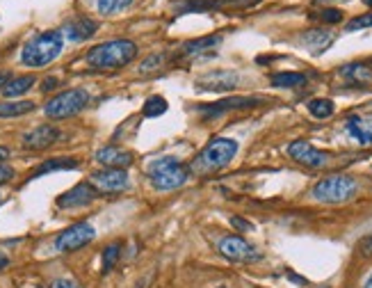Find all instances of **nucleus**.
I'll use <instances>...</instances> for the list:
<instances>
[{"mask_svg": "<svg viewBox=\"0 0 372 288\" xmlns=\"http://www.w3.org/2000/svg\"><path fill=\"white\" fill-rule=\"evenodd\" d=\"M364 5H366V7H372V0H364Z\"/></svg>", "mask_w": 372, "mask_h": 288, "instance_id": "37998d69", "label": "nucleus"}, {"mask_svg": "<svg viewBox=\"0 0 372 288\" xmlns=\"http://www.w3.org/2000/svg\"><path fill=\"white\" fill-rule=\"evenodd\" d=\"M231 222H233V227H238V229H251V224L249 222H242L240 217H231Z\"/></svg>", "mask_w": 372, "mask_h": 288, "instance_id": "4c0bfd02", "label": "nucleus"}, {"mask_svg": "<svg viewBox=\"0 0 372 288\" xmlns=\"http://www.w3.org/2000/svg\"><path fill=\"white\" fill-rule=\"evenodd\" d=\"M316 18H320L322 23H340L342 21V12H340V9H336V7H327V9H322Z\"/></svg>", "mask_w": 372, "mask_h": 288, "instance_id": "c756f323", "label": "nucleus"}, {"mask_svg": "<svg viewBox=\"0 0 372 288\" xmlns=\"http://www.w3.org/2000/svg\"><path fill=\"white\" fill-rule=\"evenodd\" d=\"M94 236L96 232L90 222H78L73 227L64 229V232L57 236L55 247L60 249V252H76V249H83L85 245H90Z\"/></svg>", "mask_w": 372, "mask_h": 288, "instance_id": "6e6552de", "label": "nucleus"}, {"mask_svg": "<svg viewBox=\"0 0 372 288\" xmlns=\"http://www.w3.org/2000/svg\"><path fill=\"white\" fill-rule=\"evenodd\" d=\"M220 44H222V35H208V37H201V40L185 42L183 48H181V55L194 57V55H201V53L212 51V48L220 46Z\"/></svg>", "mask_w": 372, "mask_h": 288, "instance_id": "a211bd4d", "label": "nucleus"}, {"mask_svg": "<svg viewBox=\"0 0 372 288\" xmlns=\"http://www.w3.org/2000/svg\"><path fill=\"white\" fill-rule=\"evenodd\" d=\"M7 80H9V73H7V71H0V92H3V88L7 85Z\"/></svg>", "mask_w": 372, "mask_h": 288, "instance_id": "58836bf2", "label": "nucleus"}, {"mask_svg": "<svg viewBox=\"0 0 372 288\" xmlns=\"http://www.w3.org/2000/svg\"><path fill=\"white\" fill-rule=\"evenodd\" d=\"M0 204H3V197H0Z\"/></svg>", "mask_w": 372, "mask_h": 288, "instance_id": "49530a36", "label": "nucleus"}, {"mask_svg": "<svg viewBox=\"0 0 372 288\" xmlns=\"http://www.w3.org/2000/svg\"><path fill=\"white\" fill-rule=\"evenodd\" d=\"M51 288H83V286L73 280H55Z\"/></svg>", "mask_w": 372, "mask_h": 288, "instance_id": "c9c22d12", "label": "nucleus"}, {"mask_svg": "<svg viewBox=\"0 0 372 288\" xmlns=\"http://www.w3.org/2000/svg\"><path fill=\"white\" fill-rule=\"evenodd\" d=\"M347 133L354 140H359V144H366V147H368V144H372V131L359 117H349L347 119Z\"/></svg>", "mask_w": 372, "mask_h": 288, "instance_id": "b1692460", "label": "nucleus"}, {"mask_svg": "<svg viewBox=\"0 0 372 288\" xmlns=\"http://www.w3.org/2000/svg\"><path fill=\"white\" fill-rule=\"evenodd\" d=\"M35 85V76H18V78H9L7 85L3 88V94L9 101L16 99V96H23L28 90Z\"/></svg>", "mask_w": 372, "mask_h": 288, "instance_id": "412c9836", "label": "nucleus"}, {"mask_svg": "<svg viewBox=\"0 0 372 288\" xmlns=\"http://www.w3.org/2000/svg\"><path fill=\"white\" fill-rule=\"evenodd\" d=\"M270 83L279 90H292V88H301V85H306V76L299 73V71H281V73H274L270 78Z\"/></svg>", "mask_w": 372, "mask_h": 288, "instance_id": "aec40b11", "label": "nucleus"}, {"mask_svg": "<svg viewBox=\"0 0 372 288\" xmlns=\"http://www.w3.org/2000/svg\"><path fill=\"white\" fill-rule=\"evenodd\" d=\"M325 288H329V286H325Z\"/></svg>", "mask_w": 372, "mask_h": 288, "instance_id": "de8ad7c7", "label": "nucleus"}, {"mask_svg": "<svg viewBox=\"0 0 372 288\" xmlns=\"http://www.w3.org/2000/svg\"><path fill=\"white\" fill-rule=\"evenodd\" d=\"M96 197H99V190H96L92 184H78L71 190H66L64 195H60L57 206L60 208H80V206L92 204Z\"/></svg>", "mask_w": 372, "mask_h": 288, "instance_id": "ddd939ff", "label": "nucleus"}, {"mask_svg": "<svg viewBox=\"0 0 372 288\" xmlns=\"http://www.w3.org/2000/svg\"><path fill=\"white\" fill-rule=\"evenodd\" d=\"M318 3H331V0H318Z\"/></svg>", "mask_w": 372, "mask_h": 288, "instance_id": "c03bdc74", "label": "nucleus"}, {"mask_svg": "<svg viewBox=\"0 0 372 288\" xmlns=\"http://www.w3.org/2000/svg\"><path fill=\"white\" fill-rule=\"evenodd\" d=\"M334 110H336V105H334V101H329V99H313L308 103V112L316 119H329L331 114H334Z\"/></svg>", "mask_w": 372, "mask_h": 288, "instance_id": "a878e982", "label": "nucleus"}, {"mask_svg": "<svg viewBox=\"0 0 372 288\" xmlns=\"http://www.w3.org/2000/svg\"><path fill=\"white\" fill-rule=\"evenodd\" d=\"M121 258V245L119 243H112V245H107L103 249V275H107L112 270V268L116 265V261Z\"/></svg>", "mask_w": 372, "mask_h": 288, "instance_id": "cd10ccee", "label": "nucleus"}, {"mask_svg": "<svg viewBox=\"0 0 372 288\" xmlns=\"http://www.w3.org/2000/svg\"><path fill=\"white\" fill-rule=\"evenodd\" d=\"M220 7H251L260 0H217Z\"/></svg>", "mask_w": 372, "mask_h": 288, "instance_id": "473e14b6", "label": "nucleus"}, {"mask_svg": "<svg viewBox=\"0 0 372 288\" xmlns=\"http://www.w3.org/2000/svg\"><path fill=\"white\" fill-rule=\"evenodd\" d=\"M356 252H359L361 256H372V234L361 240L359 247H356Z\"/></svg>", "mask_w": 372, "mask_h": 288, "instance_id": "72a5a7b5", "label": "nucleus"}, {"mask_svg": "<svg viewBox=\"0 0 372 288\" xmlns=\"http://www.w3.org/2000/svg\"><path fill=\"white\" fill-rule=\"evenodd\" d=\"M137 57V44L131 40H114V42H105L94 46L90 53H87V64L92 69H101V71H110V69H121V66H128Z\"/></svg>", "mask_w": 372, "mask_h": 288, "instance_id": "f257e3e1", "label": "nucleus"}, {"mask_svg": "<svg viewBox=\"0 0 372 288\" xmlns=\"http://www.w3.org/2000/svg\"><path fill=\"white\" fill-rule=\"evenodd\" d=\"M356 190H359L356 179L347 174H334L318 181L316 188H313V197L322 201V204H345V201L356 195Z\"/></svg>", "mask_w": 372, "mask_h": 288, "instance_id": "39448f33", "label": "nucleus"}, {"mask_svg": "<svg viewBox=\"0 0 372 288\" xmlns=\"http://www.w3.org/2000/svg\"><path fill=\"white\" fill-rule=\"evenodd\" d=\"M340 76L345 78L349 85H368L372 80V71L368 69L366 64H347V66H342L340 69Z\"/></svg>", "mask_w": 372, "mask_h": 288, "instance_id": "6ab92c4d", "label": "nucleus"}, {"mask_svg": "<svg viewBox=\"0 0 372 288\" xmlns=\"http://www.w3.org/2000/svg\"><path fill=\"white\" fill-rule=\"evenodd\" d=\"M176 12H208V9H220L217 0H181L179 5H174Z\"/></svg>", "mask_w": 372, "mask_h": 288, "instance_id": "393cba45", "label": "nucleus"}, {"mask_svg": "<svg viewBox=\"0 0 372 288\" xmlns=\"http://www.w3.org/2000/svg\"><path fill=\"white\" fill-rule=\"evenodd\" d=\"M220 254L224 258H229L233 263H253V261H260V254L258 249L249 245L247 240L240 238V236H227L220 240Z\"/></svg>", "mask_w": 372, "mask_h": 288, "instance_id": "0eeeda50", "label": "nucleus"}, {"mask_svg": "<svg viewBox=\"0 0 372 288\" xmlns=\"http://www.w3.org/2000/svg\"><path fill=\"white\" fill-rule=\"evenodd\" d=\"M76 167H78L76 158H51V160L42 162V165L32 172V176L51 174V172H60V169H76Z\"/></svg>", "mask_w": 372, "mask_h": 288, "instance_id": "4be33fe9", "label": "nucleus"}, {"mask_svg": "<svg viewBox=\"0 0 372 288\" xmlns=\"http://www.w3.org/2000/svg\"><path fill=\"white\" fill-rule=\"evenodd\" d=\"M215 288H227V286H215Z\"/></svg>", "mask_w": 372, "mask_h": 288, "instance_id": "a18cd8bd", "label": "nucleus"}, {"mask_svg": "<svg viewBox=\"0 0 372 288\" xmlns=\"http://www.w3.org/2000/svg\"><path fill=\"white\" fill-rule=\"evenodd\" d=\"M53 88H57V78H46V80L42 83V90H44V92H51Z\"/></svg>", "mask_w": 372, "mask_h": 288, "instance_id": "e433bc0d", "label": "nucleus"}, {"mask_svg": "<svg viewBox=\"0 0 372 288\" xmlns=\"http://www.w3.org/2000/svg\"><path fill=\"white\" fill-rule=\"evenodd\" d=\"M35 110L32 101H5L0 103V117H21Z\"/></svg>", "mask_w": 372, "mask_h": 288, "instance_id": "5701e85b", "label": "nucleus"}, {"mask_svg": "<svg viewBox=\"0 0 372 288\" xmlns=\"http://www.w3.org/2000/svg\"><path fill=\"white\" fill-rule=\"evenodd\" d=\"M90 184L101 192H121L128 188V172L121 167H103L94 172Z\"/></svg>", "mask_w": 372, "mask_h": 288, "instance_id": "9b49d317", "label": "nucleus"}, {"mask_svg": "<svg viewBox=\"0 0 372 288\" xmlns=\"http://www.w3.org/2000/svg\"><path fill=\"white\" fill-rule=\"evenodd\" d=\"M133 0H99L96 7H99V14L107 16V14H114V12H121V9L131 7Z\"/></svg>", "mask_w": 372, "mask_h": 288, "instance_id": "c85d7f7f", "label": "nucleus"}, {"mask_svg": "<svg viewBox=\"0 0 372 288\" xmlns=\"http://www.w3.org/2000/svg\"><path fill=\"white\" fill-rule=\"evenodd\" d=\"M87 103H90V94L80 88H76V90H66V92H60L57 96H53V99L44 105V112H46V117H51V119H68V117H73V114L83 112L87 108Z\"/></svg>", "mask_w": 372, "mask_h": 288, "instance_id": "423d86ee", "label": "nucleus"}, {"mask_svg": "<svg viewBox=\"0 0 372 288\" xmlns=\"http://www.w3.org/2000/svg\"><path fill=\"white\" fill-rule=\"evenodd\" d=\"M9 265V258L3 254V252H0V270H5V268Z\"/></svg>", "mask_w": 372, "mask_h": 288, "instance_id": "ea45409f", "label": "nucleus"}, {"mask_svg": "<svg viewBox=\"0 0 372 288\" xmlns=\"http://www.w3.org/2000/svg\"><path fill=\"white\" fill-rule=\"evenodd\" d=\"M240 83V76L236 71H229V69H217V71H208L199 76L194 80V88L201 90V92H231L236 90Z\"/></svg>", "mask_w": 372, "mask_h": 288, "instance_id": "1a4fd4ad", "label": "nucleus"}, {"mask_svg": "<svg viewBox=\"0 0 372 288\" xmlns=\"http://www.w3.org/2000/svg\"><path fill=\"white\" fill-rule=\"evenodd\" d=\"M167 101L162 99V96H151V99H146L144 103V117H160V114L167 112Z\"/></svg>", "mask_w": 372, "mask_h": 288, "instance_id": "bb28decb", "label": "nucleus"}, {"mask_svg": "<svg viewBox=\"0 0 372 288\" xmlns=\"http://www.w3.org/2000/svg\"><path fill=\"white\" fill-rule=\"evenodd\" d=\"M288 156H290L292 160H297L299 165L311 167V169H320V167H325L327 162H329V153L316 149V147H313V144L306 142V140L292 142L290 147H288Z\"/></svg>", "mask_w": 372, "mask_h": 288, "instance_id": "9d476101", "label": "nucleus"}, {"mask_svg": "<svg viewBox=\"0 0 372 288\" xmlns=\"http://www.w3.org/2000/svg\"><path fill=\"white\" fill-rule=\"evenodd\" d=\"M164 62V55L162 53H155V55H151V57H146V60L140 64V71H151V69H155V66H160Z\"/></svg>", "mask_w": 372, "mask_h": 288, "instance_id": "2f4dec72", "label": "nucleus"}, {"mask_svg": "<svg viewBox=\"0 0 372 288\" xmlns=\"http://www.w3.org/2000/svg\"><path fill=\"white\" fill-rule=\"evenodd\" d=\"M146 176H149L151 186L155 190H176L185 186V181L190 176V167L183 165L179 158H172V156H164L149 162V167H146Z\"/></svg>", "mask_w": 372, "mask_h": 288, "instance_id": "20e7f679", "label": "nucleus"}, {"mask_svg": "<svg viewBox=\"0 0 372 288\" xmlns=\"http://www.w3.org/2000/svg\"><path fill=\"white\" fill-rule=\"evenodd\" d=\"M94 158L103 167H121V169H126L133 162V153L124 151L119 147H103L101 151H96Z\"/></svg>", "mask_w": 372, "mask_h": 288, "instance_id": "f3484780", "label": "nucleus"}, {"mask_svg": "<svg viewBox=\"0 0 372 288\" xmlns=\"http://www.w3.org/2000/svg\"><path fill=\"white\" fill-rule=\"evenodd\" d=\"M12 179H14V169L9 167V165H3V162H0V186L7 184V181H12Z\"/></svg>", "mask_w": 372, "mask_h": 288, "instance_id": "f704fd0d", "label": "nucleus"}, {"mask_svg": "<svg viewBox=\"0 0 372 288\" xmlns=\"http://www.w3.org/2000/svg\"><path fill=\"white\" fill-rule=\"evenodd\" d=\"M62 44H64V37L57 30H48V32L37 35L23 46L21 62L25 66H32V69L51 64L53 60H57V55L62 53Z\"/></svg>", "mask_w": 372, "mask_h": 288, "instance_id": "7ed1b4c3", "label": "nucleus"}, {"mask_svg": "<svg viewBox=\"0 0 372 288\" xmlns=\"http://www.w3.org/2000/svg\"><path fill=\"white\" fill-rule=\"evenodd\" d=\"M7 158H9V151H7L5 147H0V162L7 160Z\"/></svg>", "mask_w": 372, "mask_h": 288, "instance_id": "a19ab883", "label": "nucleus"}, {"mask_svg": "<svg viewBox=\"0 0 372 288\" xmlns=\"http://www.w3.org/2000/svg\"><path fill=\"white\" fill-rule=\"evenodd\" d=\"M361 28H372V14L356 16L347 23V30H361Z\"/></svg>", "mask_w": 372, "mask_h": 288, "instance_id": "7c9ffc66", "label": "nucleus"}, {"mask_svg": "<svg viewBox=\"0 0 372 288\" xmlns=\"http://www.w3.org/2000/svg\"><path fill=\"white\" fill-rule=\"evenodd\" d=\"M364 288H372V275H370V277H368V282H366V284H364Z\"/></svg>", "mask_w": 372, "mask_h": 288, "instance_id": "79ce46f5", "label": "nucleus"}, {"mask_svg": "<svg viewBox=\"0 0 372 288\" xmlns=\"http://www.w3.org/2000/svg\"><path fill=\"white\" fill-rule=\"evenodd\" d=\"M238 153V142L231 138H215L199 151V156L192 160L190 172L199 176L212 174L229 165Z\"/></svg>", "mask_w": 372, "mask_h": 288, "instance_id": "f03ea898", "label": "nucleus"}, {"mask_svg": "<svg viewBox=\"0 0 372 288\" xmlns=\"http://www.w3.org/2000/svg\"><path fill=\"white\" fill-rule=\"evenodd\" d=\"M57 140H60V131L55 126H37L23 136V147L30 151H42V149L53 147Z\"/></svg>", "mask_w": 372, "mask_h": 288, "instance_id": "4468645a", "label": "nucleus"}, {"mask_svg": "<svg viewBox=\"0 0 372 288\" xmlns=\"http://www.w3.org/2000/svg\"><path fill=\"white\" fill-rule=\"evenodd\" d=\"M96 30H99V23L92 21V18H87V16H78V18H73V21H68L64 25L66 40H71V42L90 40L92 35H96Z\"/></svg>", "mask_w": 372, "mask_h": 288, "instance_id": "dca6fc26", "label": "nucleus"}, {"mask_svg": "<svg viewBox=\"0 0 372 288\" xmlns=\"http://www.w3.org/2000/svg\"><path fill=\"white\" fill-rule=\"evenodd\" d=\"M331 42H334V32L322 30V28L306 30V32H301V37H299V44L304 46L306 51H311L313 55H322L331 46Z\"/></svg>", "mask_w": 372, "mask_h": 288, "instance_id": "2eb2a0df", "label": "nucleus"}, {"mask_svg": "<svg viewBox=\"0 0 372 288\" xmlns=\"http://www.w3.org/2000/svg\"><path fill=\"white\" fill-rule=\"evenodd\" d=\"M258 103H263V99H258V96H231V99H222L210 105H199V112H203L205 117H217V114H224V112L253 108Z\"/></svg>", "mask_w": 372, "mask_h": 288, "instance_id": "f8f14e48", "label": "nucleus"}]
</instances>
